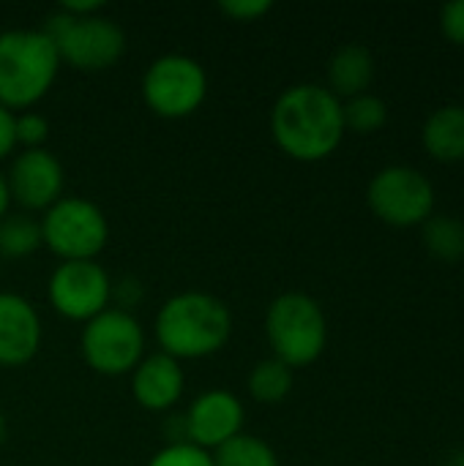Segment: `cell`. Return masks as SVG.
I'll list each match as a JSON object with an SVG mask.
<instances>
[{"mask_svg": "<svg viewBox=\"0 0 464 466\" xmlns=\"http://www.w3.org/2000/svg\"><path fill=\"white\" fill-rule=\"evenodd\" d=\"M271 134L282 153L295 161H323L345 139L342 98L325 85L301 82L287 87L271 109Z\"/></svg>", "mask_w": 464, "mask_h": 466, "instance_id": "6da1fadb", "label": "cell"}, {"mask_svg": "<svg viewBox=\"0 0 464 466\" xmlns=\"http://www.w3.org/2000/svg\"><path fill=\"white\" fill-rule=\"evenodd\" d=\"M232 333L227 303L211 292H178L156 314V341L175 360L216 355Z\"/></svg>", "mask_w": 464, "mask_h": 466, "instance_id": "7a4b0ae2", "label": "cell"}, {"mask_svg": "<svg viewBox=\"0 0 464 466\" xmlns=\"http://www.w3.org/2000/svg\"><path fill=\"white\" fill-rule=\"evenodd\" d=\"M60 55L41 27H14L0 33V104L5 109H27L41 101L57 71Z\"/></svg>", "mask_w": 464, "mask_h": 466, "instance_id": "3957f363", "label": "cell"}, {"mask_svg": "<svg viewBox=\"0 0 464 466\" xmlns=\"http://www.w3.org/2000/svg\"><path fill=\"white\" fill-rule=\"evenodd\" d=\"M265 336L276 360L290 369H304L325 352L328 319L312 295L282 292L265 311Z\"/></svg>", "mask_w": 464, "mask_h": 466, "instance_id": "277c9868", "label": "cell"}, {"mask_svg": "<svg viewBox=\"0 0 464 466\" xmlns=\"http://www.w3.org/2000/svg\"><path fill=\"white\" fill-rule=\"evenodd\" d=\"M41 30L55 41L60 60L77 71H104L115 66L126 52V33L107 16H68L55 11L44 19Z\"/></svg>", "mask_w": 464, "mask_h": 466, "instance_id": "5b68a950", "label": "cell"}, {"mask_svg": "<svg viewBox=\"0 0 464 466\" xmlns=\"http://www.w3.org/2000/svg\"><path fill=\"white\" fill-rule=\"evenodd\" d=\"M79 352L96 374L123 377L145 358V330L129 309H107L85 322Z\"/></svg>", "mask_w": 464, "mask_h": 466, "instance_id": "8992f818", "label": "cell"}, {"mask_svg": "<svg viewBox=\"0 0 464 466\" xmlns=\"http://www.w3.org/2000/svg\"><path fill=\"white\" fill-rule=\"evenodd\" d=\"M435 186L432 180L407 164H391L383 167L366 188V205L369 210L388 227L407 229L421 227L435 216Z\"/></svg>", "mask_w": 464, "mask_h": 466, "instance_id": "52a82bcc", "label": "cell"}, {"mask_svg": "<svg viewBox=\"0 0 464 466\" xmlns=\"http://www.w3.org/2000/svg\"><path fill=\"white\" fill-rule=\"evenodd\" d=\"M44 246L63 262L96 259L109 240V221L98 205L82 197H60L41 218Z\"/></svg>", "mask_w": 464, "mask_h": 466, "instance_id": "ba28073f", "label": "cell"}, {"mask_svg": "<svg viewBox=\"0 0 464 466\" xmlns=\"http://www.w3.org/2000/svg\"><path fill=\"white\" fill-rule=\"evenodd\" d=\"M208 96V74L191 55L170 52L156 57L142 76V98L159 117H189Z\"/></svg>", "mask_w": 464, "mask_h": 466, "instance_id": "9c48e42d", "label": "cell"}, {"mask_svg": "<svg viewBox=\"0 0 464 466\" xmlns=\"http://www.w3.org/2000/svg\"><path fill=\"white\" fill-rule=\"evenodd\" d=\"M112 279L96 259L60 262L49 276L52 309L74 322H90L109 309Z\"/></svg>", "mask_w": 464, "mask_h": 466, "instance_id": "30bf717a", "label": "cell"}, {"mask_svg": "<svg viewBox=\"0 0 464 466\" xmlns=\"http://www.w3.org/2000/svg\"><path fill=\"white\" fill-rule=\"evenodd\" d=\"M63 164L44 147L22 150L5 172L11 199L27 210L52 208L63 197Z\"/></svg>", "mask_w": 464, "mask_h": 466, "instance_id": "8fae6325", "label": "cell"}, {"mask_svg": "<svg viewBox=\"0 0 464 466\" xmlns=\"http://www.w3.org/2000/svg\"><path fill=\"white\" fill-rule=\"evenodd\" d=\"M186 442L202 451H219L224 442L243 434V404L235 393L213 388L197 396L183 415Z\"/></svg>", "mask_w": 464, "mask_h": 466, "instance_id": "7c38bea8", "label": "cell"}, {"mask_svg": "<svg viewBox=\"0 0 464 466\" xmlns=\"http://www.w3.org/2000/svg\"><path fill=\"white\" fill-rule=\"evenodd\" d=\"M38 347L41 317L36 306L16 292H0V366H25L36 358Z\"/></svg>", "mask_w": 464, "mask_h": 466, "instance_id": "4fadbf2b", "label": "cell"}, {"mask_svg": "<svg viewBox=\"0 0 464 466\" xmlns=\"http://www.w3.org/2000/svg\"><path fill=\"white\" fill-rule=\"evenodd\" d=\"M183 369L180 360L156 352L137 363L131 371V393L137 404L148 412H167L183 396Z\"/></svg>", "mask_w": 464, "mask_h": 466, "instance_id": "5bb4252c", "label": "cell"}, {"mask_svg": "<svg viewBox=\"0 0 464 466\" xmlns=\"http://www.w3.org/2000/svg\"><path fill=\"white\" fill-rule=\"evenodd\" d=\"M375 79V55L364 44H345L328 60V90L336 98L369 93Z\"/></svg>", "mask_w": 464, "mask_h": 466, "instance_id": "9a60e30c", "label": "cell"}, {"mask_svg": "<svg viewBox=\"0 0 464 466\" xmlns=\"http://www.w3.org/2000/svg\"><path fill=\"white\" fill-rule=\"evenodd\" d=\"M424 150L440 164L464 161V106L446 104L435 109L421 126Z\"/></svg>", "mask_w": 464, "mask_h": 466, "instance_id": "2e32d148", "label": "cell"}, {"mask_svg": "<svg viewBox=\"0 0 464 466\" xmlns=\"http://www.w3.org/2000/svg\"><path fill=\"white\" fill-rule=\"evenodd\" d=\"M421 240L427 251L440 262L464 259V221L457 216H432L421 224Z\"/></svg>", "mask_w": 464, "mask_h": 466, "instance_id": "e0dca14e", "label": "cell"}, {"mask_svg": "<svg viewBox=\"0 0 464 466\" xmlns=\"http://www.w3.org/2000/svg\"><path fill=\"white\" fill-rule=\"evenodd\" d=\"M44 246L41 221L25 213H5L0 218V259H25Z\"/></svg>", "mask_w": 464, "mask_h": 466, "instance_id": "ac0fdd59", "label": "cell"}, {"mask_svg": "<svg viewBox=\"0 0 464 466\" xmlns=\"http://www.w3.org/2000/svg\"><path fill=\"white\" fill-rule=\"evenodd\" d=\"M293 390V369L276 358L260 360L249 374V393L260 404H279Z\"/></svg>", "mask_w": 464, "mask_h": 466, "instance_id": "d6986e66", "label": "cell"}, {"mask_svg": "<svg viewBox=\"0 0 464 466\" xmlns=\"http://www.w3.org/2000/svg\"><path fill=\"white\" fill-rule=\"evenodd\" d=\"M213 466H279L276 451L252 434H238L213 451Z\"/></svg>", "mask_w": 464, "mask_h": 466, "instance_id": "ffe728a7", "label": "cell"}, {"mask_svg": "<svg viewBox=\"0 0 464 466\" xmlns=\"http://www.w3.org/2000/svg\"><path fill=\"white\" fill-rule=\"evenodd\" d=\"M345 131L356 134H375L388 123V104L375 93H361L342 101Z\"/></svg>", "mask_w": 464, "mask_h": 466, "instance_id": "44dd1931", "label": "cell"}, {"mask_svg": "<svg viewBox=\"0 0 464 466\" xmlns=\"http://www.w3.org/2000/svg\"><path fill=\"white\" fill-rule=\"evenodd\" d=\"M148 466H213V453L191 445V442H175L161 448Z\"/></svg>", "mask_w": 464, "mask_h": 466, "instance_id": "7402d4cb", "label": "cell"}, {"mask_svg": "<svg viewBox=\"0 0 464 466\" xmlns=\"http://www.w3.org/2000/svg\"><path fill=\"white\" fill-rule=\"evenodd\" d=\"M16 145H25V150L41 147L49 137V120L41 112H22L14 120Z\"/></svg>", "mask_w": 464, "mask_h": 466, "instance_id": "603a6c76", "label": "cell"}, {"mask_svg": "<svg viewBox=\"0 0 464 466\" xmlns=\"http://www.w3.org/2000/svg\"><path fill=\"white\" fill-rule=\"evenodd\" d=\"M271 8H273L271 0H222L219 3V11H224L235 22H254L263 14H268Z\"/></svg>", "mask_w": 464, "mask_h": 466, "instance_id": "cb8c5ba5", "label": "cell"}, {"mask_svg": "<svg viewBox=\"0 0 464 466\" xmlns=\"http://www.w3.org/2000/svg\"><path fill=\"white\" fill-rule=\"evenodd\" d=\"M440 33L464 49V0L457 3H446L440 8Z\"/></svg>", "mask_w": 464, "mask_h": 466, "instance_id": "d4e9b609", "label": "cell"}, {"mask_svg": "<svg viewBox=\"0 0 464 466\" xmlns=\"http://www.w3.org/2000/svg\"><path fill=\"white\" fill-rule=\"evenodd\" d=\"M16 115L0 104V158H5L16 147V131H14Z\"/></svg>", "mask_w": 464, "mask_h": 466, "instance_id": "484cf974", "label": "cell"}, {"mask_svg": "<svg viewBox=\"0 0 464 466\" xmlns=\"http://www.w3.org/2000/svg\"><path fill=\"white\" fill-rule=\"evenodd\" d=\"M60 11L68 16H93L101 11V0H66Z\"/></svg>", "mask_w": 464, "mask_h": 466, "instance_id": "4316f807", "label": "cell"}, {"mask_svg": "<svg viewBox=\"0 0 464 466\" xmlns=\"http://www.w3.org/2000/svg\"><path fill=\"white\" fill-rule=\"evenodd\" d=\"M8 205H11V194H8V186H5V175L0 172V218L8 213Z\"/></svg>", "mask_w": 464, "mask_h": 466, "instance_id": "83f0119b", "label": "cell"}, {"mask_svg": "<svg viewBox=\"0 0 464 466\" xmlns=\"http://www.w3.org/2000/svg\"><path fill=\"white\" fill-rule=\"evenodd\" d=\"M449 466H464V448L462 451H454V453L449 456Z\"/></svg>", "mask_w": 464, "mask_h": 466, "instance_id": "f1b7e54d", "label": "cell"}, {"mask_svg": "<svg viewBox=\"0 0 464 466\" xmlns=\"http://www.w3.org/2000/svg\"><path fill=\"white\" fill-rule=\"evenodd\" d=\"M5 437H8V423H5V415L0 412V448L5 445Z\"/></svg>", "mask_w": 464, "mask_h": 466, "instance_id": "f546056e", "label": "cell"}, {"mask_svg": "<svg viewBox=\"0 0 464 466\" xmlns=\"http://www.w3.org/2000/svg\"><path fill=\"white\" fill-rule=\"evenodd\" d=\"M0 262H3V259H0Z\"/></svg>", "mask_w": 464, "mask_h": 466, "instance_id": "4dcf8cb0", "label": "cell"}]
</instances>
